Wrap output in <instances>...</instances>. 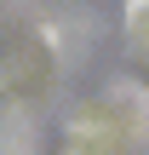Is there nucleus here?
Listing matches in <instances>:
<instances>
[{
	"label": "nucleus",
	"instance_id": "f03ea898",
	"mask_svg": "<svg viewBox=\"0 0 149 155\" xmlns=\"http://www.w3.org/2000/svg\"><path fill=\"white\" fill-rule=\"evenodd\" d=\"M126 23H132V35L144 40V52H149V0H126Z\"/></svg>",
	"mask_w": 149,
	"mask_h": 155
},
{
	"label": "nucleus",
	"instance_id": "f257e3e1",
	"mask_svg": "<svg viewBox=\"0 0 149 155\" xmlns=\"http://www.w3.org/2000/svg\"><path fill=\"white\" fill-rule=\"evenodd\" d=\"M0 155H34L29 121H0Z\"/></svg>",
	"mask_w": 149,
	"mask_h": 155
}]
</instances>
